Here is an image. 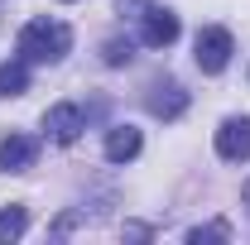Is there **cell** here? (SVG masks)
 <instances>
[{
  "label": "cell",
  "instance_id": "9",
  "mask_svg": "<svg viewBox=\"0 0 250 245\" xmlns=\"http://www.w3.org/2000/svg\"><path fill=\"white\" fill-rule=\"evenodd\" d=\"M29 92V62L15 58V62H0V96H24Z\"/></svg>",
  "mask_w": 250,
  "mask_h": 245
},
{
  "label": "cell",
  "instance_id": "1",
  "mask_svg": "<svg viewBox=\"0 0 250 245\" xmlns=\"http://www.w3.org/2000/svg\"><path fill=\"white\" fill-rule=\"evenodd\" d=\"M72 48V29L62 20H29L20 29V58L24 62H58Z\"/></svg>",
  "mask_w": 250,
  "mask_h": 245
},
{
  "label": "cell",
  "instance_id": "2",
  "mask_svg": "<svg viewBox=\"0 0 250 245\" xmlns=\"http://www.w3.org/2000/svg\"><path fill=\"white\" fill-rule=\"evenodd\" d=\"M217 154L226 163H246L250 159V116H231L217 130Z\"/></svg>",
  "mask_w": 250,
  "mask_h": 245
},
{
  "label": "cell",
  "instance_id": "14",
  "mask_svg": "<svg viewBox=\"0 0 250 245\" xmlns=\"http://www.w3.org/2000/svg\"><path fill=\"white\" fill-rule=\"evenodd\" d=\"M241 202H246V212H250V178H246V187H241Z\"/></svg>",
  "mask_w": 250,
  "mask_h": 245
},
{
  "label": "cell",
  "instance_id": "4",
  "mask_svg": "<svg viewBox=\"0 0 250 245\" xmlns=\"http://www.w3.org/2000/svg\"><path fill=\"white\" fill-rule=\"evenodd\" d=\"M140 20H145L140 39H145L149 48H168V43L178 39V15H173V10H159V5H149Z\"/></svg>",
  "mask_w": 250,
  "mask_h": 245
},
{
  "label": "cell",
  "instance_id": "12",
  "mask_svg": "<svg viewBox=\"0 0 250 245\" xmlns=\"http://www.w3.org/2000/svg\"><path fill=\"white\" fill-rule=\"evenodd\" d=\"M101 58L111 62V67H121V62H130V58H135V48H130V39H125V43H121V39H106Z\"/></svg>",
  "mask_w": 250,
  "mask_h": 245
},
{
  "label": "cell",
  "instance_id": "11",
  "mask_svg": "<svg viewBox=\"0 0 250 245\" xmlns=\"http://www.w3.org/2000/svg\"><path fill=\"white\" fill-rule=\"evenodd\" d=\"M226 236H231V226H226V221H212V226H192V231H188V241H192V245H202V241H226Z\"/></svg>",
  "mask_w": 250,
  "mask_h": 245
},
{
  "label": "cell",
  "instance_id": "8",
  "mask_svg": "<svg viewBox=\"0 0 250 245\" xmlns=\"http://www.w3.org/2000/svg\"><path fill=\"white\" fill-rule=\"evenodd\" d=\"M140 149H145V135H140L135 125H111V130H106V159H111V163H130Z\"/></svg>",
  "mask_w": 250,
  "mask_h": 245
},
{
  "label": "cell",
  "instance_id": "13",
  "mask_svg": "<svg viewBox=\"0 0 250 245\" xmlns=\"http://www.w3.org/2000/svg\"><path fill=\"white\" fill-rule=\"evenodd\" d=\"M125 236H135V241H149V226H140V221H130V226H125Z\"/></svg>",
  "mask_w": 250,
  "mask_h": 245
},
{
  "label": "cell",
  "instance_id": "7",
  "mask_svg": "<svg viewBox=\"0 0 250 245\" xmlns=\"http://www.w3.org/2000/svg\"><path fill=\"white\" fill-rule=\"evenodd\" d=\"M39 154V140L34 135H5L0 140V173H24Z\"/></svg>",
  "mask_w": 250,
  "mask_h": 245
},
{
  "label": "cell",
  "instance_id": "10",
  "mask_svg": "<svg viewBox=\"0 0 250 245\" xmlns=\"http://www.w3.org/2000/svg\"><path fill=\"white\" fill-rule=\"evenodd\" d=\"M29 231V212L24 207H5L0 212V241H20Z\"/></svg>",
  "mask_w": 250,
  "mask_h": 245
},
{
  "label": "cell",
  "instance_id": "5",
  "mask_svg": "<svg viewBox=\"0 0 250 245\" xmlns=\"http://www.w3.org/2000/svg\"><path fill=\"white\" fill-rule=\"evenodd\" d=\"M82 125L87 121H82V111H77L72 101H62V106H53V111L43 116V130H48L53 144H72V140L82 135Z\"/></svg>",
  "mask_w": 250,
  "mask_h": 245
},
{
  "label": "cell",
  "instance_id": "6",
  "mask_svg": "<svg viewBox=\"0 0 250 245\" xmlns=\"http://www.w3.org/2000/svg\"><path fill=\"white\" fill-rule=\"evenodd\" d=\"M145 106L154 111L159 121H178V116L188 111V92L178 87V82H154L149 96H145Z\"/></svg>",
  "mask_w": 250,
  "mask_h": 245
},
{
  "label": "cell",
  "instance_id": "3",
  "mask_svg": "<svg viewBox=\"0 0 250 245\" xmlns=\"http://www.w3.org/2000/svg\"><path fill=\"white\" fill-rule=\"evenodd\" d=\"M231 53H236V43H231V34L226 29H202L197 34V67L202 72H221L226 62H231Z\"/></svg>",
  "mask_w": 250,
  "mask_h": 245
}]
</instances>
